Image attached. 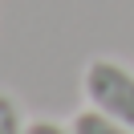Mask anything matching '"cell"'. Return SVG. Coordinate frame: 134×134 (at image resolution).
Returning <instances> with one entry per match:
<instances>
[{
  "instance_id": "obj_2",
  "label": "cell",
  "mask_w": 134,
  "mask_h": 134,
  "mask_svg": "<svg viewBox=\"0 0 134 134\" xmlns=\"http://www.w3.org/2000/svg\"><path fill=\"white\" fill-rule=\"evenodd\" d=\"M73 134H134L130 126H122V122H114V118H106V114H98V110H81V114H73Z\"/></svg>"
},
{
  "instance_id": "obj_1",
  "label": "cell",
  "mask_w": 134,
  "mask_h": 134,
  "mask_svg": "<svg viewBox=\"0 0 134 134\" xmlns=\"http://www.w3.org/2000/svg\"><path fill=\"white\" fill-rule=\"evenodd\" d=\"M81 90H85V102L98 114H106V118L134 130V73L126 65H118L110 57L90 61L85 77H81Z\"/></svg>"
},
{
  "instance_id": "obj_3",
  "label": "cell",
  "mask_w": 134,
  "mask_h": 134,
  "mask_svg": "<svg viewBox=\"0 0 134 134\" xmlns=\"http://www.w3.org/2000/svg\"><path fill=\"white\" fill-rule=\"evenodd\" d=\"M0 134H25V118H20L16 98L0 93Z\"/></svg>"
},
{
  "instance_id": "obj_4",
  "label": "cell",
  "mask_w": 134,
  "mask_h": 134,
  "mask_svg": "<svg viewBox=\"0 0 134 134\" xmlns=\"http://www.w3.org/2000/svg\"><path fill=\"white\" fill-rule=\"evenodd\" d=\"M25 134H73V126H61L53 118H37V122H25Z\"/></svg>"
}]
</instances>
